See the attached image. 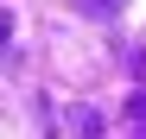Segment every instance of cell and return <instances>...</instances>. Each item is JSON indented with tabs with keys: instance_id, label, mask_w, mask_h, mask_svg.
<instances>
[{
	"instance_id": "obj_1",
	"label": "cell",
	"mask_w": 146,
	"mask_h": 139,
	"mask_svg": "<svg viewBox=\"0 0 146 139\" xmlns=\"http://www.w3.org/2000/svg\"><path fill=\"white\" fill-rule=\"evenodd\" d=\"M76 7H83V13H89V19H114V13H121V7H127V0H76Z\"/></svg>"
},
{
	"instance_id": "obj_2",
	"label": "cell",
	"mask_w": 146,
	"mask_h": 139,
	"mask_svg": "<svg viewBox=\"0 0 146 139\" xmlns=\"http://www.w3.org/2000/svg\"><path fill=\"white\" fill-rule=\"evenodd\" d=\"M70 127H76V133H102V120H95L89 108H76V114H70Z\"/></svg>"
},
{
	"instance_id": "obj_3",
	"label": "cell",
	"mask_w": 146,
	"mask_h": 139,
	"mask_svg": "<svg viewBox=\"0 0 146 139\" xmlns=\"http://www.w3.org/2000/svg\"><path fill=\"white\" fill-rule=\"evenodd\" d=\"M7 32H13V26H7V19H0V57H7Z\"/></svg>"
}]
</instances>
